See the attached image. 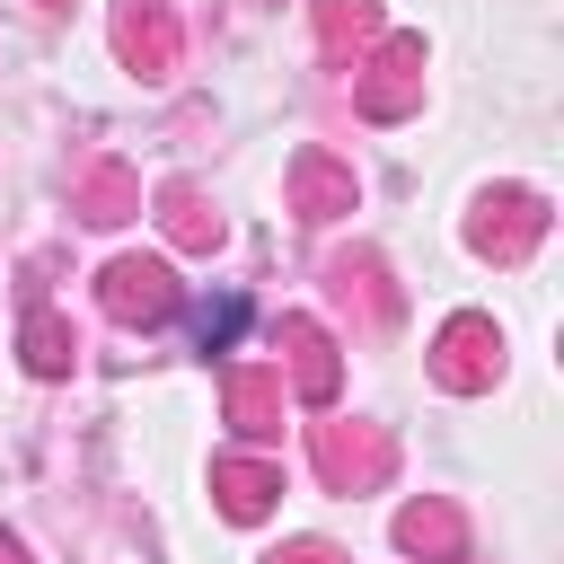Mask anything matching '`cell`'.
<instances>
[{"instance_id": "7a4b0ae2", "label": "cell", "mask_w": 564, "mask_h": 564, "mask_svg": "<svg viewBox=\"0 0 564 564\" xmlns=\"http://www.w3.org/2000/svg\"><path fill=\"white\" fill-rule=\"evenodd\" d=\"M414 97H423V35H388L379 62L352 70V106L370 123H397V115H414Z\"/></svg>"}, {"instance_id": "e0dca14e", "label": "cell", "mask_w": 564, "mask_h": 564, "mask_svg": "<svg viewBox=\"0 0 564 564\" xmlns=\"http://www.w3.org/2000/svg\"><path fill=\"white\" fill-rule=\"evenodd\" d=\"M273 564H344L335 546H291V555H273Z\"/></svg>"}, {"instance_id": "6da1fadb", "label": "cell", "mask_w": 564, "mask_h": 564, "mask_svg": "<svg viewBox=\"0 0 564 564\" xmlns=\"http://www.w3.org/2000/svg\"><path fill=\"white\" fill-rule=\"evenodd\" d=\"M538 238H546V194H529V185L485 194V203H476V220H467V247H476V256H494V264H520Z\"/></svg>"}, {"instance_id": "52a82bcc", "label": "cell", "mask_w": 564, "mask_h": 564, "mask_svg": "<svg viewBox=\"0 0 564 564\" xmlns=\"http://www.w3.org/2000/svg\"><path fill=\"white\" fill-rule=\"evenodd\" d=\"M282 361H291V388H300L308 405H335L344 361H335V335H326L317 317H282Z\"/></svg>"}, {"instance_id": "8fae6325", "label": "cell", "mask_w": 564, "mask_h": 564, "mask_svg": "<svg viewBox=\"0 0 564 564\" xmlns=\"http://www.w3.org/2000/svg\"><path fill=\"white\" fill-rule=\"evenodd\" d=\"M212 494H220L229 520H264L273 494H282V467H264V458H220V467H212Z\"/></svg>"}, {"instance_id": "5bb4252c", "label": "cell", "mask_w": 564, "mask_h": 564, "mask_svg": "<svg viewBox=\"0 0 564 564\" xmlns=\"http://www.w3.org/2000/svg\"><path fill=\"white\" fill-rule=\"evenodd\" d=\"M18 352H26V370H35V379H62V370H70V326H62V317H53L44 300H26Z\"/></svg>"}, {"instance_id": "2e32d148", "label": "cell", "mask_w": 564, "mask_h": 564, "mask_svg": "<svg viewBox=\"0 0 564 564\" xmlns=\"http://www.w3.org/2000/svg\"><path fill=\"white\" fill-rule=\"evenodd\" d=\"M238 326H247V300H203V308H194V335H203V352L238 344Z\"/></svg>"}, {"instance_id": "9a60e30c", "label": "cell", "mask_w": 564, "mask_h": 564, "mask_svg": "<svg viewBox=\"0 0 564 564\" xmlns=\"http://www.w3.org/2000/svg\"><path fill=\"white\" fill-rule=\"evenodd\" d=\"M379 35V9L370 0H317V44L344 53V44H370Z\"/></svg>"}, {"instance_id": "30bf717a", "label": "cell", "mask_w": 564, "mask_h": 564, "mask_svg": "<svg viewBox=\"0 0 564 564\" xmlns=\"http://www.w3.org/2000/svg\"><path fill=\"white\" fill-rule=\"evenodd\" d=\"M159 229H167V247H185V256H212L220 247V212L176 176V185H159Z\"/></svg>"}, {"instance_id": "ba28073f", "label": "cell", "mask_w": 564, "mask_h": 564, "mask_svg": "<svg viewBox=\"0 0 564 564\" xmlns=\"http://www.w3.org/2000/svg\"><path fill=\"white\" fill-rule=\"evenodd\" d=\"M291 203H300V220H335V212H352V167L326 159V150H300V159H291Z\"/></svg>"}, {"instance_id": "4fadbf2b", "label": "cell", "mask_w": 564, "mask_h": 564, "mask_svg": "<svg viewBox=\"0 0 564 564\" xmlns=\"http://www.w3.org/2000/svg\"><path fill=\"white\" fill-rule=\"evenodd\" d=\"M70 212H79V220H97V229H115V220H132V212H141V176H123V167H88V176H79V194H70Z\"/></svg>"}, {"instance_id": "5b68a950", "label": "cell", "mask_w": 564, "mask_h": 564, "mask_svg": "<svg viewBox=\"0 0 564 564\" xmlns=\"http://www.w3.org/2000/svg\"><path fill=\"white\" fill-rule=\"evenodd\" d=\"M115 53H123L141 79H167V70L185 62L176 9H167V0H123V9H115Z\"/></svg>"}, {"instance_id": "ac0fdd59", "label": "cell", "mask_w": 564, "mask_h": 564, "mask_svg": "<svg viewBox=\"0 0 564 564\" xmlns=\"http://www.w3.org/2000/svg\"><path fill=\"white\" fill-rule=\"evenodd\" d=\"M0 564H26V555H18V538H0Z\"/></svg>"}, {"instance_id": "7c38bea8", "label": "cell", "mask_w": 564, "mask_h": 564, "mask_svg": "<svg viewBox=\"0 0 564 564\" xmlns=\"http://www.w3.org/2000/svg\"><path fill=\"white\" fill-rule=\"evenodd\" d=\"M229 423L247 441H273L282 432V370H238L229 379Z\"/></svg>"}, {"instance_id": "8992f818", "label": "cell", "mask_w": 564, "mask_h": 564, "mask_svg": "<svg viewBox=\"0 0 564 564\" xmlns=\"http://www.w3.org/2000/svg\"><path fill=\"white\" fill-rule=\"evenodd\" d=\"M388 432H370V423H317V476L335 485V494H361V485H379L388 476Z\"/></svg>"}, {"instance_id": "9c48e42d", "label": "cell", "mask_w": 564, "mask_h": 564, "mask_svg": "<svg viewBox=\"0 0 564 564\" xmlns=\"http://www.w3.org/2000/svg\"><path fill=\"white\" fill-rule=\"evenodd\" d=\"M397 546L423 555V564H458V555H467V520H458L449 502H405V511H397Z\"/></svg>"}, {"instance_id": "277c9868", "label": "cell", "mask_w": 564, "mask_h": 564, "mask_svg": "<svg viewBox=\"0 0 564 564\" xmlns=\"http://www.w3.org/2000/svg\"><path fill=\"white\" fill-rule=\"evenodd\" d=\"M494 370H502V335H494V317H449L441 344H432V379L458 388V397H476V388H494Z\"/></svg>"}, {"instance_id": "3957f363", "label": "cell", "mask_w": 564, "mask_h": 564, "mask_svg": "<svg viewBox=\"0 0 564 564\" xmlns=\"http://www.w3.org/2000/svg\"><path fill=\"white\" fill-rule=\"evenodd\" d=\"M97 300H106L115 326H159V317H176V273L159 256H115L97 273Z\"/></svg>"}]
</instances>
